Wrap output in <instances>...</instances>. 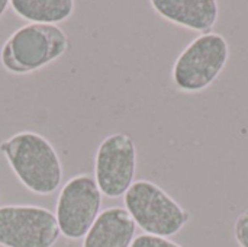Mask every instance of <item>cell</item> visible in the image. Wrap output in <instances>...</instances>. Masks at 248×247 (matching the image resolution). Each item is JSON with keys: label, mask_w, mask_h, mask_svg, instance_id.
Instances as JSON below:
<instances>
[{"label": "cell", "mask_w": 248, "mask_h": 247, "mask_svg": "<svg viewBox=\"0 0 248 247\" xmlns=\"http://www.w3.org/2000/svg\"><path fill=\"white\" fill-rule=\"evenodd\" d=\"M61 231L49 210L36 205L0 208V246L52 247Z\"/></svg>", "instance_id": "5b68a950"}, {"label": "cell", "mask_w": 248, "mask_h": 247, "mask_svg": "<svg viewBox=\"0 0 248 247\" xmlns=\"http://www.w3.org/2000/svg\"><path fill=\"white\" fill-rule=\"evenodd\" d=\"M102 192L94 178L78 175L71 178L62 188L57 199L55 218L62 236L78 240L87 234L100 214Z\"/></svg>", "instance_id": "8992f818"}, {"label": "cell", "mask_w": 248, "mask_h": 247, "mask_svg": "<svg viewBox=\"0 0 248 247\" xmlns=\"http://www.w3.org/2000/svg\"><path fill=\"white\" fill-rule=\"evenodd\" d=\"M7 6H9V1H7V0H0V17H1L3 13L6 12Z\"/></svg>", "instance_id": "4fadbf2b"}, {"label": "cell", "mask_w": 248, "mask_h": 247, "mask_svg": "<svg viewBox=\"0 0 248 247\" xmlns=\"http://www.w3.org/2000/svg\"><path fill=\"white\" fill-rule=\"evenodd\" d=\"M131 247H182L180 245L169 240L167 237H158L151 234H141L135 237L131 243Z\"/></svg>", "instance_id": "8fae6325"}, {"label": "cell", "mask_w": 248, "mask_h": 247, "mask_svg": "<svg viewBox=\"0 0 248 247\" xmlns=\"http://www.w3.org/2000/svg\"><path fill=\"white\" fill-rule=\"evenodd\" d=\"M137 224L125 208L112 207L99 214L83 247H131Z\"/></svg>", "instance_id": "ba28073f"}, {"label": "cell", "mask_w": 248, "mask_h": 247, "mask_svg": "<svg viewBox=\"0 0 248 247\" xmlns=\"http://www.w3.org/2000/svg\"><path fill=\"white\" fill-rule=\"evenodd\" d=\"M124 197L125 210L145 234L170 237L189 221V213L150 181L134 182Z\"/></svg>", "instance_id": "3957f363"}, {"label": "cell", "mask_w": 248, "mask_h": 247, "mask_svg": "<svg viewBox=\"0 0 248 247\" xmlns=\"http://www.w3.org/2000/svg\"><path fill=\"white\" fill-rule=\"evenodd\" d=\"M235 239L241 247H248V210L235 221Z\"/></svg>", "instance_id": "7c38bea8"}, {"label": "cell", "mask_w": 248, "mask_h": 247, "mask_svg": "<svg viewBox=\"0 0 248 247\" xmlns=\"http://www.w3.org/2000/svg\"><path fill=\"white\" fill-rule=\"evenodd\" d=\"M228 42L215 32L193 39L179 55L173 67V80L185 92H201L209 87L228 61Z\"/></svg>", "instance_id": "277c9868"}, {"label": "cell", "mask_w": 248, "mask_h": 247, "mask_svg": "<svg viewBox=\"0 0 248 247\" xmlns=\"http://www.w3.org/2000/svg\"><path fill=\"white\" fill-rule=\"evenodd\" d=\"M151 6L164 19L206 33L215 25L219 12L215 0H153Z\"/></svg>", "instance_id": "9c48e42d"}, {"label": "cell", "mask_w": 248, "mask_h": 247, "mask_svg": "<svg viewBox=\"0 0 248 247\" xmlns=\"http://www.w3.org/2000/svg\"><path fill=\"white\" fill-rule=\"evenodd\" d=\"M137 170V148L128 134H110L97 147L94 181L102 195L119 198L132 186Z\"/></svg>", "instance_id": "52a82bcc"}, {"label": "cell", "mask_w": 248, "mask_h": 247, "mask_svg": "<svg viewBox=\"0 0 248 247\" xmlns=\"http://www.w3.org/2000/svg\"><path fill=\"white\" fill-rule=\"evenodd\" d=\"M19 182L36 195L54 194L62 181V166L52 144L38 132L22 131L0 143Z\"/></svg>", "instance_id": "6da1fadb"}, {"label": "cell", "mask_w": 248, "mask_h": 247, "mask_svg": "<svg viewBox=\"0 0 248 247\" xmlns=\"http://www.w3.org/2000/svg\"><path fill=\"white\" fill-rule=\"evenodd\" d=\"M9 6L22 19L39 25L64 22L74 12L73 0H12Z\"/></svg>", "instance_id": "30bf717a"}, {"label": "cell", "mask_w": 248, "mask_h": 247, "mask_svg": "<svg viewBox=\"0 0 248 247\" xmlns=\"http://www.w3.org/2000/svg\"><path fill=\"white\" fill-rule=\"evenodd\" d=\"M68 49V38L57 25L28 23L16 29L3 44L0 61L15 74L36 71Z\"/></svg>", "instance_id": "7a4b0ae2"}]
</instances>
